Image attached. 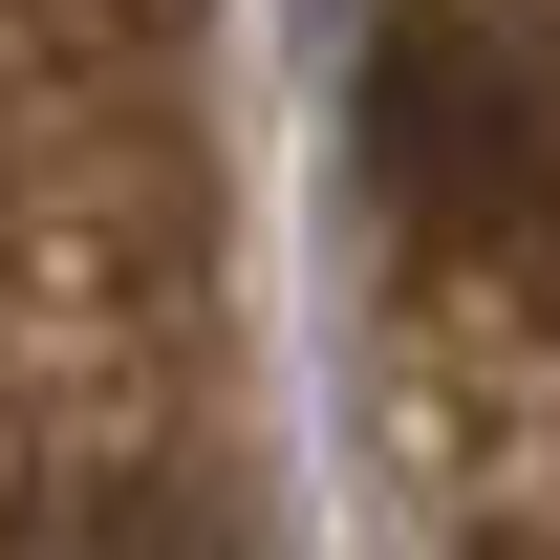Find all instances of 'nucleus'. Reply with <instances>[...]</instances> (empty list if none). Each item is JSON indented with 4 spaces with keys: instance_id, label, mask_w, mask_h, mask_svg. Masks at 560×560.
<instances>
[{
    "instance_id": "1",
    "label": "nucleus",
    "mask_w": 560,
    "mask_h": 560,
    "mask_svg": "<svg viewBox=\"0 0 560 560\" xmlns=\"http://www.w3.org/2000/svg\"><path fill=\"white\" fill-rule=\"evenodd\" d=\"M0 560H280L173 259V0H0Z\"/></svg>"
},
{
    "instance_id": "2",
    "label": "nucleus",
    "mask_w": 560,
    "mask_h": 560,
    "mask_svg": "<svg viewBox=\"0 0 560 560\" xmlns=\"http://www.w3.org/2000/svg\"><path fill=\"white\" fill-rule=\"evenodd\" d=\"M346 215L431 366L453 560H560V0H366Z\"/></svg>"
}]
</instances>
